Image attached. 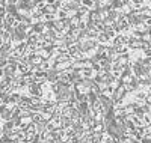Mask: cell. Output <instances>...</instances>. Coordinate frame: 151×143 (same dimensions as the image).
<instances>
[{
	"label": "cell",
	"instance_id": "6da1fadb",
	"mask_svg": "<svg viewBox=\"0 0 151 143\" xmlns=\"http://www.w3.org/2000/svg\"><path fill=\"white\" fill-rule=\"evenodd\" d=\"M125 26H129V21L125 20V18H122V20H121V21L118 23V29H124Z\"/></svg>",
	"mask_w": 151,
	"mask_h": 143
},
{
	"label": "cell",
	"instance_id": "7a4b0ae2",
	"mask_svg": "<svg viewBox=\"0 0 151 143\" xmlns=\"http://www.w3.org/2000/svg\"><path fill=\"white\" fill-rule=\"evenodd\" d=\"M98 39H100V41H101V42H106V41L109 39V36H107L106 33H101V35H100V36H98Z\"/></svg>",
	"mask_w": 151,
	"mask_h": 143
},
{
	"label": "cell",
	"instance_id": "3957f363",
	"mask_svg": "<svg viewBox=\"0 0 151 143\" xmlns=\"http://www.w3.org/2000/svg\"><path fill=\"white\" fill-rule=\"evenodd\" d=\"M86 6H92V0H85V2H83Z\"/></svg>",
	"mask_w": 151,
	"mask_h": 143
},
{
	"label": "cell",
	"instance_id": "277c9868",
	"mask_svg": "<svg viewBox=\"0 0 151 143\" xmlns=\"http://www.w3.org/2000/svg\"><path fill=\"white\" fill-rule=\"evenodd\" d=\"M144 97H145L144 94H139V95H137V99H144Z\"/></svg>",
	"mask_w": 151,
	"mask_h": 143
},
{
	"label": "cell",
	"instance_id": "5b68a950",
	"mask_svg": "<svg viewBox=\"0 0 151 143\" xmlns=\"http://www.w3.org/2000/svg\"><path fill=\"white\" fill-rule=\"evenodd\" d=\"M2 14H3V8H2V6H0V15H2Z\"/></svg>",
	"mask_w": 151,
	"mask_h": 143
},
{
	"label": "cell",
	"instance_id": "8992f818",
	"mask_svg": "<svg viewBox=\"0 0 151 143\" xmlns=\"http://www.w3.org/2000/svg\"><path fill=\"white\" fill-rule=\"evenodd\" d=\"M147 24H148V26H151V20H147Z\"/></svg>",
	"mask_w": 151,
	"mask_h": 143
},
{
	"label": "cell",
	"instance_id": "52a82bcc",
	"mask_svg": "<svg viewBox=\"0 0 151 143\" xmlns=\"http://www.w3.org/2000/svg\"><path fill=\"white\" fill-rule=\"evenodd\" d=\"M147 101H148V102H151V95L148 97V99H147Z\"/></svg>",
	"mask_w": 151,
	"mask_h": 143
},
{
	"label": "cell",
	"instance_id": "ba28073f",
	"mask_svg": "<svg viewBox=\"0 0 151 143\" xmlns=\"http://www.w3.org/2000/svg\"><path fill=\"white\" fill-rule=\"evenodd\" d=\"M0 33H2V30H0Z\"/></svg>",
	"mask_w": 151,
	"mask_h": 143
}]
</instances>
